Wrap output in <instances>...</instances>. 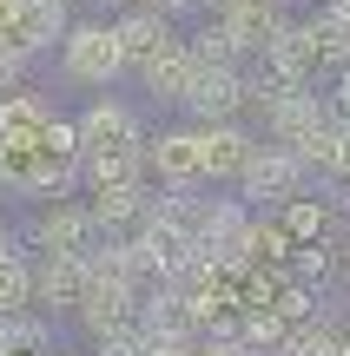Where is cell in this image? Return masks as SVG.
<instances>
[{"label": "cell", "instance_id": "obj_1", "mask_svg": "<svg viewBox=\"0 0 350 356\" xmlns=\"http://www.w3.org/2000/svg\"><path fill=\"white\" fill-rule=\"evenodd\" d=\"M119 60H126L119 26H73V33H66V66H73L79 79H113Z\"/></svg>", "mask_w": 350, "mask_h": 356}, {"label": "cell", "instance_id": "obj_2", "mask_svg": "<svg viewBox=\"0 0 350 356\" xmlns=\"http://www.w3.org/2000/svg\"><path fill=\"white\" fill-rule=\"evenodd\" d=\"M0 26L7 47H40L60 33V0H0Z\"/></svg>", "mask_w": 350, "mask_h": 356}]
</instances>
